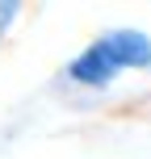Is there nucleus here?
Listing matches in <instances>:
<instances>
[{
    "label": "nucleus",
    "instance_id": "nucleus-2",
    "mask_svg": "<svg viewBox=\"0 0 151 159\" xmlns=\"http://www.w3.org/2000/svg\"><path fill=\"white\" fill-rule=\"evenodd\" d=\"M25 8H30V0H0V46L8 42V34L21 25Z\"/></svg>",
    "mask_w": 151,
    "mask_h": 159
},
{
    "label": "nucleus",
    "instance_id": "nucleus-1",
    "mask_svg": "<svg viewBox=\"0 0 151 159\" xmlns=\"http://www.w3.org/2000/svg\"><path fill=\"white\" fill-rule=\"evenodd\" d=\"M134 71H151V34L139 25H109L63 63L59 84L76 92H109Z\"/></svg>",
    "mask_w": 151,
    "mask_h": 159
}]
</instances>
